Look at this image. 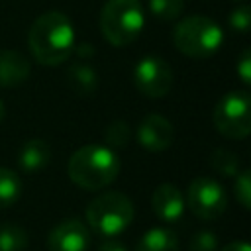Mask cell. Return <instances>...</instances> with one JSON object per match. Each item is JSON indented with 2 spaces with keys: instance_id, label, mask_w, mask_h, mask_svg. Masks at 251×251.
I'll return each instance as SVG.
<instances>
[{
  "instance_id": "10",
  "label": "cell",
  "mask_w": 251,
  "mask_h": 251,
  "mask_svg": "<svg viewBox=\"0 0 251 251\" xmlns=\"http://www.w3.org/2000/svg\"><path fill=\"white\" fill-rule=\"evenodd\" d=\"M175 131L171 122L161 114H149L139 122L137 141L147 151H165L173 143Z\"/></svg>"
},
{
  "instance_id": "25",
  "label": "cell",
  "mask_w": 251,
  "mask_h": 251,
  "mask_svg": "<svg viewBox=\"0 0 251 251\" xmlns=\"http://www.w3.org/2000/svg\"><path fill=\"white\" fill-rule=\"evenodd\" d=\"M96 251H127V247L122 243V241H118V239H106V241H102L98 247H96Z\"/></svg>"
},
{
  "instance_id": "19",
  "label": "cell",
  "mask_w": 251,
  "mask_h": 251,
  "mask_svg": "<svg viewBox=\"0 0 251 251\" xmlns=\"http://www.w3.org/2000/svg\"><path fill=\"white\" fill-rule=\"evenodd\" d=\"M184 0H149V10L155 18L171 22L182 14Z\"/></svg>"
},
{
  "instance_id": "16",
  "label": "cell",
  "mask_w": 251,
  "mask_h": 251,
  "mask_svg": "<svg viewBox=\"0 0 251 251\" xmlns=\"http://www.w3.org/2000/svg\"><path fill=\"white\" fill-rule=\"evenodd\" d=\"M22 194V180L20 176L6 167H0V210L10 208L18 202Z\"/></svg>"
},
{
  "instance_id": "6",
  "label": "cell",
  "mask_w": 251,
  "mask_h": 251,
  "mask_svg": "<svg viewBox=\"0 0 251 251\" xmlns=\"http://www.w3.org/2000/svg\"><path fill=\"white\" fill-rule=\"evenodd\" d=\"M216 129L229 139H245L251 131V96L247 90H231L214 108Z\"/></svg>"
},
{
  "instance_id": "26",
  "label": "cell",
  "mask_w": 251,
  "mask_h": 251,
  "mask_svg": "<svg viewBox=\"0 0 251 251\" xmlns=\"http://www.w3.org/2000/svg\"><path fill=\"white\" fill-rule=\"evenodd\" d=\"M220 251H251V247H249V243L247 241H231V243H227V245H224Z\"/></svg>"
},
{
  "instance_id": "8",
  "label": "cell",
  "mask_w": 251,
  "mask_h": 251,
  "mask_svg": "<svg viewBox=\"0 0 251 251\" xmlns=\"http://www.w3.org/2000/svg\"><path fill=\"white\" fill-rule=\"evenodd\" d=\"M133 80L137 90L147 98H163L173 88V69L165 59L149 55L135 65Z\"/></svg>"
},
{
  "instance_id": "1",
  "label": "cell",
  "mask_w": 251,
  "mask_h": 251,
  "mask_svg": "<svg viewBox=\"0 0 251 251\" xmlns=\"http://www.w3.org/2000/svg\"><path fill=\"white\" fill-rule=\"evenodd\" d=\"M27 45L37 63L57 67L75 51V29L71 20L57 10H49L31 24Z\"/></svg>"
},
{
  "instance_id": "27",
  "label": "cell",
  "mask_w": 251,
  "mask_h": 251,
  "mask_svg": "<svg viewBox=\"0 0 251 251\" xmlns=\"http://www.w3.org/2000/svg\"><path fill=\"white\" fill-rule=\"evenodd\" d=\"M4 114H6V108H4V102L0 100V122L4 120Z\"/></svg>"
},
{
  "instance_id": "4",
  "label": "cell",
  "mask_w": 251,
  "mask_h": 251,
  "mask_svg": "<svg viewBox=\"0 0 251 251\" xmlns=\"http://www.w3.org/2000/svg\"><path fill=\"white\" fill-rule=\"evenodd\" d=\"M145 25V14L139 0H108L100 12V31L116 47L137 39Z\"/></svg>"
},
{
  "instance_id": "13",
  "label": "cell",
  "mask_w": 251,
  "mask_h": 251,
  "mask_svg": "<svg viewBox=\"0 0 251 251\" xmlns=\"http://www.w3.org/2000/svg\"><path fill=\"white\" fill-rule=\"evenodd\" d=\"M51 159V147L43 139H29L20 147L18 165L24 173H37L41 171Z\"/></svg>"
},
{
  "instance_id": "18",
  "label": "cell",
  "mask_w": 251,
  "mask_h": 251,
  "mask_svg": "<svg viewBox=\"0 0 251 251\" xmlns=\"http://www.w3.org/2000/svg\"><path fill=\"white\" fill-rule=\"evenodd\" d=\"M210 165L216 173L224 175V176H235L239 173V161L237 155L227 151V149H216L210 155Z\"/></svg>"
},
{
  "instance_id": "21",
  "label": "cell",
  "mask_w": 251,
  "mask_h": 251,
  "mask_svg": "<svg viewBox=\"0 0 251 251\" xmlns=\"http://www.w3.org/2000/svg\"><path fill=\"white\" fill-rule=\"evenodd\" d=\"M108 145L112 147H122V145H127L129 141V127L126 122H114L106 127V133H104Z\"/></svg>"
},
{
  "instance_id": "9",
  "label": "cell",
  "mask_w": 251,
  "mask_h": 251,
  "mask_svg": "<svg viewBox=\"0 0 251 251\" xmlns=\"http://www.w3.org/2000/svg\"><path fill=\"white\" fill-rule=\"evenodd\" d=\"M88 247H90V231L76 218H67L59 222L47 233L49 251H86Z\"/></svg>"
},
{
  "instance_id": "23",
  "label": "cell",
  "mask_w": 251,
  "mask_h": 251,
  "mask_svg": "<svg viewBox=\"0 0 251 251\" xmlns=\"http://www.w3.org/2000/svg\"><path fill=\"white\" fill-rule=\"evenodd\" d=\"M229 25L239 31V33H247L251 27V8L247 4L237 6L231 14H229Z\"/></svg>"
},
{
  "instance_id": "3",
  "label": "cell",
  "mask_w": 251,
  "mask_h": 251,
  "mask_svg": "<svg viewBox=\"0 0 251 251\" xmlns=\"http://www.w3.org/2000/svg\"><path fill=\"white\" fill-rule=\"evenodd\" d=\"M135 208L129 196L118 190L102 192L94 196L86 206V224L98 235L114 237L129 227L133 222Z\"/></svg>"
},
{
  "instance_id": "12",
  "label": "cell",
  "mask_w": 251,
  "mask_h": 251,
  "mask_svg": "<svg viewBox=\"0 0 251 251\" xmlns=\"http://www.w3.org/2000/svg\"><path fill=\"white\" fill-rule=\"evenodd\" d=\"M29 76V61L12 49H0V86L12 88Z\"/></svg>"
},
{
  "instance_id": "14",
  "label": "cell",
  "mask_w": 251,
  "mask_h": 251,
  "mask_svg": "<svg viewBox=\"0 0 251 251\" xmlns=\"http://www.w3.org/2000/svg\"><path fill=\"white\" fill-rule=\"evenodd\" d=\"M135 251H178V237L169 227H151L139 237Z\"/></svg>"
},
{
  "instance_id": "17",
  "label": "cell",
  "mask_w": 251,
  "mask_h": 251,
  "mask_svg": "<svg viewBox=\"0 0 251 251\" xmlns=\"http://www.w3.org/2000/svg\"><path fill=\"white\" fill-rule=\"evenodd\" d=\"M27 231L14 222L0 224V251H25Z\"/></svg>"
},
{
  "instance_id": "5",
  "label": "cell",
  "mask_w": 251,
  "mask_h": 251,
  "mask_svg": "<svg viewBox=\"0 0 251 251\" xmlns=\"http://www.w3.org/2000/svg\"><path fill=\"white\" fill-rule=\"evenodd\" d=\"M173 41L182 55L204 59V57L214 55L220 49L224 41V33L212 18L188 16L175 25Z\"/></svg>"
},
{
  "instance_id": "24",
  "label": "cell",
  "mask_w": 251,
  "mask_h": 251,
  "mask_svg": "<svg viewBox=\"0 0 251 251\" xmlns=\"http://www.w3.org/2000/svg\"><path fill=\"white\" fill-rule=\"evenodd\" d=\"M237 75H239V78H241L245 84L251 82V51H249V49H245V51L241 53L239 61H237Z\"/></svg>"
},
{
  "instance_id": "22",
  "label": "cell",
  "mask_w": 251,
  "mask_h": 251,
  "mask_svg": "<svg viewBox=\"0 0 251 251\" xmlns=\"http://www.w3.org/2000/svg\"><path fill=\"white\" fill-rule=\"evenodd\" d=\"M188 251H218V237L208 229H200L192 235Z\"/></svg>"
},
{
  "instance_id": "15",
  "label": "cell",
  "mask_w": 251,
  "mask_h": 251,
  "mask_svg": "<svg viewBox=\"0 0 251 251\" xmlns=\"http://www.w3.org/2000/svg\"><path fill=\"white\" fill-rule=\"evenodd\" d=\"M67 82L80 96H90L98 88V76H96V73L88 65H82V63L73 65L67 71Z\"/></svg>"
},
{
  "instance_id": "11",
  "label": "cell",
  "mask_w": 251,
  "mask_h": 251,
  "mask_svg": "<svg viewBox=\"0 0 251 251\" xmlns=\"http://www.w3.org/2000/svg\"><path fill=\"white\" fill-rule=\"evenodd\" d=\"M184 206L186 204H184L182 192L171 182L159 184L151 196V208H153L155 216L167 224L180 220L184 214Z\"/></svg>"
},
{
  "instance_id": "20",
  "label": "cell",
  "mask_w": 251,
  "mask_h": 251,
  "mask_svg": "<svg viewBox=\"0 0 251 251\" xmlns=\"http://www.w3.org/2000/svg\"><path fill=\"white\" fill-rule=\"evenodd\" d=\"M235 198L241 204L243 210L251 208V171H241L235 175V186H233Z\"/></svg>"
},
{
  "instance_id": "7",
  "label": "cell",
  "mask_w": 251,
  "mask_h": 251,
  "mask_svg": "<svg viewBox=\"0 0 251 251\" xmlns=\"http://www.w3.org/2000/svg\"><path fill=\"white\" fill-rule=\"evenodd\" d=\"M188 210L200 220H218L227 208V196L224 186L210 176H196L186 190Z\"/></svg>"
},
{
  "instance_id": "2",
  "label": "cell",
  "mask_w": 251,
  "mask_h": 251,
  "mask_svg": "<svg viewBox=\"0 0 251 251\" xmlns=\"http://www.w3.org/2000/svg\"><path fill=\"white\" fill-rule=\"evenodd\" d=\"M67 173L76 186L84 190H100L116 180L120 159L110 145L90 143L71 155Z\"/></svg>"
}]
</instances>
